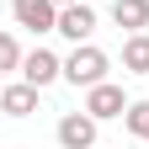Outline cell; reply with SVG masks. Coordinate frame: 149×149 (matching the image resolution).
<instances>
[{
  "mask_svg": "<svg viewBox=\"0 0 149 149\" xmlns=\"http://www.w3.org/2000/svg\"><path fill=\"white\" fill-rule=\"evenodd\" d=\"M32 107H37V85H32V80H22V85H6V91H0V112H6V117H27Z\"/></svg>",
  "mask_w": 149,
  "mask_h": 149,
  "instance_id": "7",
  "label": "cell"
},
{
  "mask_svg": "<svg viewBox=\"0 0 149 149\" xmlns=\"http://www.w3.org/2000/svg\"><path fill=\"white\" fill-rule=\"evenodd\" d=\"M64 80L69 85H101L107 80V53L96 48V43H74V53H69V59H64Z\"/></svg>",
  "mask_w": 149,
  "mask_h": 149,
  "instance_id": "1",
  "label": "cell"
},
{
  "mask_svg": "<svg viewBox=\"0 0 149 149\" xmlns=\"http://www.w3.org/2000/svg\"><path fill=\"white\" fill-rule=\"evenodd\" d=\"M85 112H91L96 123H107V117H123V112H128V96H123V85H112V80L91 85V91H85Z\"/></svg>",
  "mask_w": 149,
  "mask_h": 149,
  "instance_id": "3",
  "label": "cell"
},
{
  "mask_svg": "<svg viewBox=\"0 0 149 149\" xmlns=\"http://www.w3.org/2000/svg\"><path fill=\"white\" fill-rule=\"evenodd\" d=\"M6 69H22V48H16L11 32H0V74H6Z\"/></svg>",
  "mask_w": 149,
  "mask_h": 149,
  "instance_id": "11",
  "label": "cell"
},
{
  "mask_svg": "<svg viewBox=\"0 0 149 149\" xmlns=\"http://www.w3.org/2000/svg\"><path fill=\"white\" fill-rule=\"evenodd\" d=\"M59 32L69 43H91V32H96V11L85 6V0H74V6H59Z\"/></svg>",
  "mask_w": 149,
  "mask_h": 149,
  "instance_id": "6",
  "label": "cell"
},
{
  "mask_svg": "<svg viewBox=\"0 0 149 149\" xmlns=\"http://www.w3.org/2000/svg\"><path fill=\"white\" fill-rule=\"evenodd\" d=\"M123 128L133 139H149V101H128V112H123Z\"/></svg>",
  "mask_w": 149,
  "mask_h": 149,
  "instance_id": "10",
  "label": "cell"
},
{
  "mask_svg": "<svg viewBox=\"0 0 149 149\" xmlns=\"http://www.w3.org/2000/svg\"><path fill=\"white\" fill-rule=\"evenodd\" d=\"M144 144H149V139H144Z\"/></svg>",
  "mask_w": 149,
  "mask_h": 149,
  "instance_id": "14",
  "label": "cell"
},
{
  "mask_svg": "<svg viewBox=\"0 0 149 149\" xmlns=\"http://www.w3.org/2000/svg\"><path fill=\"white\" fill-rule=\"evenodd\" d=\"M59 144L64 149H96V117L80 107V112H64L59 117Z\"/></svg>",
  "mask_w": 149,
  "mask_h": 149,
  "instance_id": "4",
  "label": "cell"
},
{
  "mask_svg": "<svg viewBox=\"0 0 149 149\" xmlns=\"http://www.w3.org/2000/svg\"><path fill=\"white\" fill-rule=\"evenodd\" d=\"M59 6H74V0H59Z\"/></svg>",
  "mask_w": 149,
  "mask_h": 149,
  "instance_id": "12",
  "label": "cell"
},
{
  "mask_svg": "<svg viewBox=\"0 0 149 149\" xmlns=\"http://www.w3.org/2000/svg\"><path fill=\"white\" fill-rule=\"evenodd\" d=\"M112 22L128 27V32H144L149 27V0H117L112 6Z\"/></svg>",
  "mask_w": 149,
  "mask_h": 149,
  "instance_id": "9",
  "label": "cell"
},
{
  "mask_svg": "<svg viewBox=\"0 0 149 149\" xmlns=\"http://www.w3.org/2000/svg\"><path fill=\"white\" fill-rule=\"evenodd\" d=\"M0 91H6V80H0Z\"/></svg>",
  "mask_w": 149,
  "mask_h": 149,
  "instance_id": "13",
  "label": "cell"
},
{
  "mask_svg": "<svg viewBox=\"0 0 149 149\" xmlns=\"http://www.w3.org/2000/svg\"><path fill=\"white\" fill-rule=\"evenodd\" d=\"M11 16L27 32H59V0H11Z\"/></svg>",
  "mask_w": 149,
  "mask_h": 149,
  "instance_id": "2",
  "label": "cell"
},
{
  "mask_svg": "<svg viewBox=\"0 0 149 149\" xmlns=\"http://www.w3.org/2000/svg\"><path fill=\"white\" fill-rule=\"evenodd\" d=\"M123 69H128V74H149V32H128V43H123Z\"/></svg>",
  "mask_w": 149,
  "mask_h": 149,
  "instance_id": "8",
  "label": "cell"
},
{
  "mask_svg": "<svg viewBox=\"0 0 149 149\" xmlns=\"http://www.w3.org/2000/svg\"><path fill=\"white\" fill-rule=\"evenodd\" d=\"M59 74H64V59H59V53H48V48L22 53V80H32L37 91H43V85H53Z\"/></svg>",
  "mask_w": 149,
  "mask_h": 149,
  "instance_id": "5",
  "label": "cell"
}]
</instances>
